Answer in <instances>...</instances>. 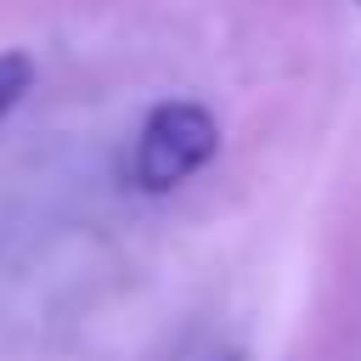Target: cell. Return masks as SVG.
I'll use <instances>...</instances> for the list:
<instances>
[{"instance_id": "cell-2", "label": "cell", "mask_w": 361, "mask_h": 361, "mask_svg": "<svg viewBox=\"0 0 361 361\" xmlns=\"http://www.w3.org/2000/svg\"><path fill=\"white\" fill-rule=\"evenodd\" d=\"M34 90V56L23 51H0V118Z\"/></svg>"}, {"instance_id": "cell-1", "label": "cell", "mask_w": 361, "mask_h": 361, "mask_svg": "<svg viewBox=\"0 0 361 361\" xmlns=\"http://www.w3.org/2000/svg\"><path fill=\"white\" fill-rule=\"evenodd\" d=\"M220 152V124L203 102H158L135 135V158H130V175L141 192H175L180 180H192L209 158Z\"/></svg>"}]
</instances>
